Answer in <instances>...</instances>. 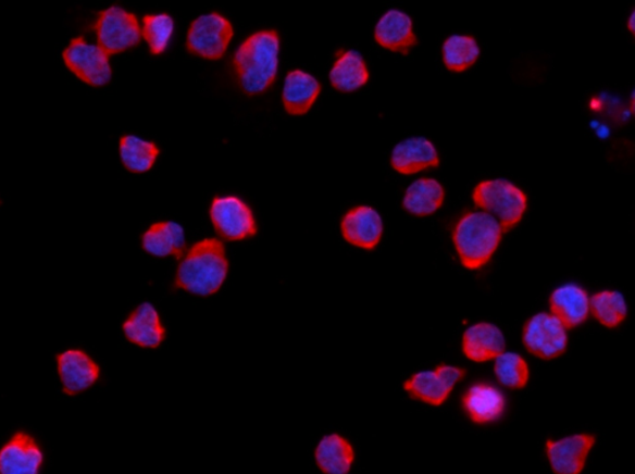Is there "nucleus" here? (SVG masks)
<instances>
[{
    "mask_svg": "<svg viewBox=\"0 0 635 474\" xmlns=\"http://www.w3.org/2000/svg\"><path fill=\"white\" fill-rule=\"evenodd\" d=\"M209 216L222 241H244L259 233L253 210L236 196L215 197L211 201Z\"/></svg>",
    "mask_w": 635,
    "mask_h": 474,
    "instance_id": "nucleus-6",
    "label": "nucleus"
},
{
    "mask_svg": "<svg viewBox=\"0 0 635 474\" xmlns=\"http://www.w3.org/2000/svg\"><path fill=\"white\" fill-rule=\"evenodd\" d=\"M122 332L129 344L144 349H157L166 338L161 313L151 302L137 305L123 322Z\"/></svg>",
    "mask_w": 635,
    "mask_h": 474,
    "instance_id": "nucleus-15",
    "label": "nucleus"
},
{
    "mask_svg": "<svg viewBox=\"0 0 635 474\" xmlns=\"http://www.w3.org/2000/svg\"><path fill=\"white\" fill-rule=\"evenodd\" d=\"M494 374L502 386L511 390L524 389L531 379V367L524 357L505 352L494 359Z\"/></svg>",
    "mask_w": 635,
    "mask_h": 474,
    "instance_id": "nucleus-30",
    "label": "nucleus"
},
{
    "mask_svg": "<svg viewBox=\"0 0 635 474\" xmlns=\"http://www.w3.org/2000/svg\"><path fill=\"white\" fill-rule=\"evenodd\" d=\"M523 344L528 353L544 360H551L566 352L569 333L550 312H540L534 314L524 324Z\"/></svg>",
    "mask_w": 635,
    "mask_h": 474,
    "instance_id": "nucleus-10",
    "label": "nucleus"
},
{
    "mask_svg": "<svg viewBox=\"0 0 635 474\" xmlns=\"http://www.w3.org/2000/svg\"><path fill=\"white\" fill-rule=\"evenodd\" d=\"M634 16H635V14H634V12H632L630 20H628V23H627L628 29L632 34H634Z\"/></svg>",
    "mask_w": 635,
    "mask_h": 474,
    "instance_id": "nucleus-31",
    "label": "nucleus"
},
{
    "mask_svg": "<svg viewBox=\"0 0 635 474\" xmlns=\"http://www.w3.org/2000/svg\"><path fill=\"white\" fill-rule=\"evenodd\" d=\"M472 198L482 212L497 219L505 234L523 221L527 210L526 192L516 184L502 178L476 184Z\"/></svg>",
    "mask_w": 635,
    "mask_h": 474,
    "instance_id": "nucleus-4",
    "label": "nucleus"
},
{
    "mask_svg": "<svg viewBox=\"0 0 635 474\" xmlns=\"http://www.w3.org/2000/svg\"><path fill=\"white\" fill-rule=\"evenodd\" d=\"M43 461L37 438L25 432L15 433L0 447V474H40Z\"/></svg>",
    "mask_w": 635,
    "mask_h": 474,
    "instance_id": "nucleus-13",
    "label": "nucleus"
},
{
    "mask_svg": "<svg viewBox=\"0 0 635 474\" xmlns=\"http://www.w3.org/2000/svg\"><path fill=\"white\" fill-rule=\"evenodd\" d=\"M589 314L607 328H617L627 319L628 303L620 291L606 289L589 297Z\"/></svg>",
    "mask_w": 635,
    "mask_h": 474,
    "instance_id": "nucleus-28",
    "label": "nucleus"
},
{
    "mask_svg": "<svg viewBox=\"0 0 635 474\" xmlns=\"http://www.w3.org/2000/svg\"><path fill=\"white\" fill-rule=\"evenodd\" d=\"M497 219L482 212L463 214L455 225L452 240L458 257L466 270H481L488 265L502 239Z\"/></svg>",
    "mask_w": 635,
    "mask_h": 474,
    "instance_id": "nucleus-3",
    "label": "nucleus"
},
{
    "mask_svg": "<svg viewBox=\"0 0 635 474\" xmlns=\"http://www.w3.org/2000/svg\"><path fill=\"white\" fill-rule=\"evenodd\" d=\"M446 199V190L437 179L421 178L406 189L402 207L406 212L425 217L438 212Z\"/></svg>",
    "mask_w": 635,
    "mask_h": 474,
    "instance_id": "nucleus-25",
    "label": "nucleus"
},
{
    "mask_svg": "<svg viewBox=\"0 0 635 474\" xmlns=\"http://www.w3.org/2000/svg\"><path fill=\"white\" fill-rule=\"evenodd\" d=\"M462 408L472 423L489 425L497 423L506 414L507 398L494 384L475 383L463 394Z\"/></svg>",
    "mask_w": 635,
    "mask_h": 474,
    "instance_id": "nucleus-16",
    "label": "nucleus"
},
{
    "mask_svg": "<svg viewBox=\"0 0 635 474\" xmlns=\"http://www.w3.org/2000/svg\"><path fill=\"white\" fill-rule=\"evenodd\" d=\"M481 57L478 41L471 35L455 34L443 46L444 64L452 73L471 68Z\"/></svg>",
    "mask_w": 635,
    "mask_h": 474,
    "instance_id": "nucleus-27",
    "label": "nucleus"
},
{
    "mask_svg": "<svg viewBox=\"0 0 635 474\" xmlns=\"http://www.w3.org/2000/svg\"><path fill=\"white\" fill-rule=\"evenodd\" d=\"M505 333L497 324L481 322L465 329L462 338L463 354L474 363H485L506 352Z\"/></svg>",
    "mask_w": 635,
    "mask_h": 474,
    "instance_id": "nucleus-19",
    "label": "nucleus"
},
{
    "mask_svg": "<svg viewBox=\"0 0 635 474\" xmlns=\"http://www.w3.org/2000/svg\"><path fill=\"white\" fill-rule=\"evenodd\" d=\"M142 38L152 55H162L170 48L175 33V22L170 14H147L144 16Z\"/></svg>",
    "mask_w": 635,
    "mask_h": 474,
    "instance_id": "nucleus-29",
    "label": "nucleus"
},
{
    "mask_svg": "<svg viewBox=\"0 0 635 474\" xmlns=\"http://www.w3.org/2000/svg\"><path fill=\"white\" fill-rule=\"evenodd\" d=\"M340 232L348 244L372 251L383 239V217L373 207L359 205L343 216Z\"/></svg>",
    "mask_w": 635,
    "mask_h": 474,
    "instance_id": "nucleus-14",
    "label": "nucleus"
},
{
    "mask_svg": "<svg viewBox=\"0 0 635 474\" xmlns=\"http://www.w3.org/2000/svg\"><path fill=\"white\" fill-rule=\"evenodd\" d=\"M370 72L366 61L358 50L340 49L335 54L331 68L329 82L335 90L354 92L369 83Z\"/></svg>",
    "mask_w": 635,
    "mask_h": 474,
    "instance_id": "nucleus-23",
    "label": "nucleus"
},
{
    "mask_svg": "<svg viewBox=\"0 0 635 474\" xmlns=\"http://www.w3.org/2000/svg\"><path fill=\"white\" fill-rule=\"evenodd\" d=\"M281 37L275 29H263L250 35L235 51L233 72L235 80L246 95L258 96L269 91L277 80Z\"/></svg>",
    "mask_w": 635,
    "mask_h": 474,
    "instance_id": "nucleus-1",
    "label": "nucleus"
},
{
    "mask_svg": "<svg viewBox=\"0 0 635 474\" xmlns=\"http://www.w3.org/2000/svg\"><path fill=\"white\" fill-rule=\"evenodd\" d=\"M465 369L439 364L432 371H422L412 374L403 383V390L413 400L428 403L431 407H440L452 394L455 386L464 379Z\"/></svg>",
    "mask_w": 635,
    "mask_h": 474,
    "instance_id": "nucleus-9",
    "label": "nucleus"
},
{
    "mask_svg": "<svg viewBox=\"0 0 635 474\" xmlns=\"http://www.w3.org/2000/svg\"><path fill=\"white\" fill-rule=\"evenodd\" d=\"M55 359L59 379L67 397H76L100 381L101 366L83 349H66Z\"/></svg>",
    "mask_w": 635,
    "mask_h": 474,
    "instance_id": "nucleus-11",
    "label": "nucleus"
},
{
    "mask_svg": "<svg viewBox=\"0 0 635 474\" xmlns=\"http://www.w3.org/2000/svg\"><path fill=\"white\" fill-rule=\"evenodd\" d=\"M374 37L382 48L404 57L419 43L411 16L400 9H390L378 20Z\"/></svg>",
    "mask_w": 635,
    "mask_h": 474,
    "instance_id": "nucleus-17",
    "label": "nucleus"
},
{
    "mask_svg": "<svg viewBox=\"0 0 635 474\" xmlns=\"http://www.w3.org/2000/svg\"><path fill=\"white\" fill-rule=\"evenodd\" d=\"M314 459L324 474H349L356 462V450L346 437L333 433L318 442Z\"/></svg>",
    "mask_w": 635,
    "mask_h": 474,
    "instance_id": "nucleus-24",
    "label": "nucleus"
},
{
    "mask_svg": "<svg viewBox=\"0 0 635 474\" xmlns=\"http://www.w3.org/2000/svg\"><path fill=\"white\" fill-rule=\"evenodd\" d=\"M597 438L590 434H575L548 440L545 444L546 458L555 474H581L586 467L588 456Z\"/></svg>",
    "mask_w": 635,
    "mask_h": 474,
    "instance_id": "nucleus-12",
    "label": "nucleus"
},
{
    "mask_svg": "<svg viewBox=\"0 0 635 474\" xmlns=\"http://www.w3.org/2000/svg\"><path fill=\"white\" fill-rule=\"evenodd\" d=\"M228 267L224 242L207 237L184 253L173 287L198 297L214 296L226 283Z\"/></svg>",
    "mask_w": 635,
    "mask_h": 474,
    "instance_id": "nucleus-2",
    "label": "nucleus"
},
{
    "mask_svg": "<svg viewBox=\"0 0 635 474\" xmlns=\"http://www.w3.org/2000/svg\"><path fill=\"white\" fill-rule=\"evenodd\" d=\"M142 249L158 259L175 258L180 260L188 250L187 234L176 222H158L148 227L142 235Z\"/></svg>",
    "mask_w": 635,
    "mask_h": 474,
    "instance_id": "nucleus-21",
    "label": "nucleus"
},
{
    "mask_svg": "<svg viewBox=\"0 0 635 474\" xmlns=\"http://www.w3.org/2000/svg\"><path fill=\"white\" fill-rule=\"evenodd\" d=\"M549 305L550 313L568 330L584 324L589 315L588 292L577 284H564L553 289Z\"/></svg>",
    "mask_w": 635,
    "mask_h": 474,
    "instance_id": "nucleus-20",
    "label": "nucleus"
},
{
    "mask_svg": "<svg viewBox=\"0 0 635 474\" xmlns=\"http://www.w3.org/2000/svg\"><path fill=\"white\" fill-rule=\"evenodd\" d=\"M63 59L69 72L87 85L103 87L112 80L110 55L97 43L87 41L84 35L69 42L63 51Z\"/></svg>",
    "mask_w": 635,
    "mask_h": 474,
    "instance_id": "nucleus-8",
    "label": "nucleus"
},
{
    "mask_svg": "<svg viewBox=\"0 0 635 474\" xmlns=\"http://www.w3.org/2000/svg\"><path fill=\"white\" fill-rule=\"evenodd\" d=\"M88 28L95 34L97 46L110 57L134 49L142 41L137 15L120 5L96 13L95 22Z\"/></svg>",
    "mask_w": 635,
    "mask_h": 474,
    "instance_id": "nucleus-5",
    "label": "nucleus"
},
{
    "mask_svg": "<svg viewBox=\"0 0 635 474\" xmlns=\"http://www.w3.org/2000/svg\"><path fill=\"white\" fill-rule=\"evenodd\" d=\"M321 91L322 85L315 76L296 68L285 78L282 102L288 115L303 116L312 110Z\"/></svg>",
    "mask_w": 635,
    "mask_h": 474,
    "instance_id": "nucleus-22",
    "label": "nucleus"
},
{
    "mask_svg": "<svg viewBox=\"0 0 635 474\" xmlns=\"http://www.w3.org/2000/svg\"><path fill=\"white\" fill-rule=\"evenodd\" d=\"M390 162L397 173L412 175L437 169L440 160L436 146L428 138L410 137L394 147Z\"/></svg>",
    "mask_w": 635,
    "mask_h": 474,
    "instance_id": "nucleus-18",
    "label": "nucleus"
},
{
    "mask_svg": "<svg viewBox=\"0 0 635 474\" xmlns=\"http://www.w3.org/2000/svg\"><path fill=\"white\" fill-rule=\"evenodd\" d=\"M234 25L223 14H202L194 21L187 35V49L191 55L206 60L222 59L234 39Z\"/></svg>",
    "mask_w": 635,
    "mask_h": 474,
    "instance_id": "nucleus-7",
    "label": "nucleus"
},
{
    "mask_svg": "<svg viewBox=\"0 0 635 474\" xmlns=\"http://www.w3.org/2000/svg\"><path fill=\"white\" fill-rule=\"evenodd\" d=\"M161 154L158 145L135 135L122 136L120 139V158L130 173L142 174L151 171Z\"/></svg>",
    "mask_w": 635,
    "mask_h": 474,
    "instance_id": "nucleus-26",
    "label": "nucleus"
}]
</instances>
